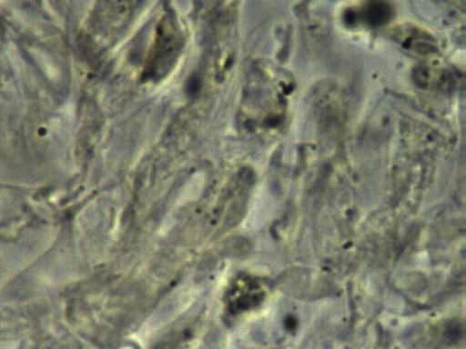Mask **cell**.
Returning <instances> with one entry per match:
<instances>
[{
    "label": "cell",
    "mask_w": 466,
    "mask_h": 349,
    "mask_svg": "<svg viewBox=\"0 0 466 349\" xmlns=\"http://www.w3.org/2000/svg\"><path fill=\"white\" fill-rule=\"evenodd\" d=\"M395 39L401 47L418 55L430 56L437 53V44L432 36L422 29L413 26L398 27Z\"/></svg>",
    "instance_id": "6da1fadb"
},
{
    "label": "cell",
    "mask_w": 466,
    "mask_h": 349,
    "mask_svg": "<svg viewBox=\"0 0 466 349\" xmlns=\"http://www.w3.org/2000/svg\"><path fill=\"white\" fill-rule=\"evenodd\" d=\"M393 10L387 0H368L361 8L360 16L361 22L370 27L384 26L392 19Z\"/></svg>",
    "instance_id": "7a4b0ae2"
}]
</instances>
